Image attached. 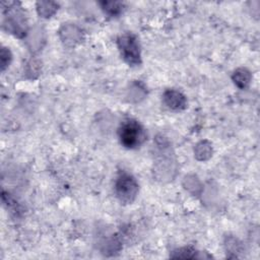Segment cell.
<instances>
[{
    "label": "cell",
    "instance_id": "cell-1",
    "mask_svg": "<svg viewBox=\"0 0 260 260\" xmlns=\"http://www.w3.org/2000/svg\"><path fill=\"white\" fill-rule=\"evenodd\" d=\"M121 144L126 148H137L146 139V133L139 122L134 119H126L119 128Z\"/></svg>",
    "mask_w": 260,
    "mask_h": 260
},
{
    "label": "cell",
    "instance_id": "cell-2",
    "mask_svg": "<svg viewBox=\"0 0 260 260\" xmlns=\"http://www.w3.org/2000/svg\"><path fill=\"white\" fill-rule=\"evenodd\" d=\"M115 193L121 202L131 203L138 193V184L130 174L120 172L115 182Z\"/></svg>",
    "mask_w": 260,
    "mask_h": 260
},
{
    "label": "cell",
    "instance_id": "cell-3",
    "mask_svg": "<svg viewBox=\"0 0 260 260\" xmlns=\"http://www.w3.org/2000/svg\"><path fill=\"white\" fill-rule=\"evenodd\" d=\"M118 46L122 57L129 65H138L140 63V48L136 37L126 32L119 37Z\"/></svg>",
    "mask_w": 260,
    "mask_h": 260
},
{
    "label": "cell",
    "instance_id": "cell-4",
    "mask_svg": "<svg viewBox=\"0 0 260 260\" xmlns=\"http://www.w3.org/2000/svg\"><path fill=\"white\" fill-rule=\"evenodd\" d=\"M167 104L172 109H180L185 105V99L179 92L170 91L169 96H166Z\"/></svg>",
    "mask_w": 260,
    "mask_h": 260
},
{
    "label": "cell",
    "instance_id": "cell-5",
    "mask_svg": "<svg viewBox=\"0 0 260 260\" xmlns=\"http://www.w3.org/2000/svg\"><path fill=\"white\" fill-rule=\"evenodd\" d=\"M102 4L104 5L103 7H104L105 11L112 15L117 14L121 10V3H119V2H104Z\"/></svg>",
    "mask_w": 260,
    "mask_h": 260
}]
</instances>
